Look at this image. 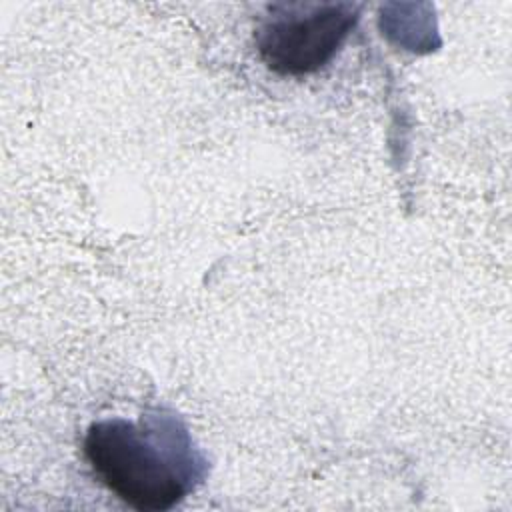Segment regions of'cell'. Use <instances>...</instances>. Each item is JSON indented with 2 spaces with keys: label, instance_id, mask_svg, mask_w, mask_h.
<instances>
[{
  "label": "cell",
  "instance_id": "2",
  "mask_svg": "<svg viewBox=\"0 0 512 512\" xmlns=\"http://www.w3.org/2000/svg\"><path fill=\"white\" fill-rule=\"evenodd\" d=\"M360 14L356 2L270 4L254 32L258 56L276 74H312L338 54Z\"/></svg>",
  "mask_w": 512,
  "mask_h": 512
},
{
  "label": "cell",
  "instance_id": "1",
  "mask_svg": "<svg viewBox=\"0 0 512 512\" xmlns=\"http://www.w3.org/2000/svg\"><path fill=\"white\" fill-rule=\"evenodd\" d=\"M84 456L94 476L138 512L174 508L200 476L186 428L174 416H114L88 426Z\"/></svg>",
  "mask_w": 512,
  "mask_h": 512
}]
</instances>
